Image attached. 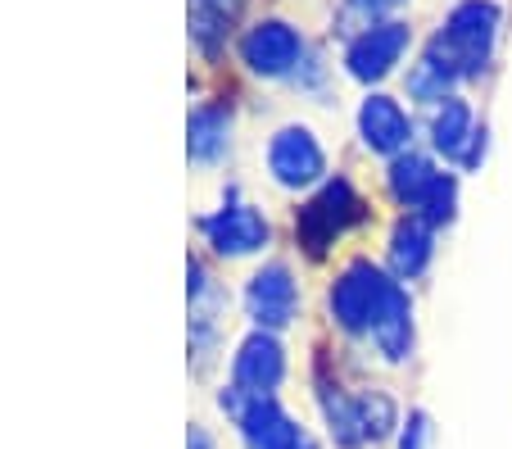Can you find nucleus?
Segmentation results:
<instances>
[{
    "label": "nucleus",
    "instance_id": "obj_1",
    "mask_svg": "<svg viewBox=\"0 0 512 449\" xmlns=\"http://www.w3.org/2000/svg\"><path fill=\"white\" fill-rule=\"evenodd\" d=\"M404 300L399 282H390L377 264L358 259L340 273V282L331 286V313L345 332H377V323L386 318L395 304Z\"/></svg>",
    "mask_w": 512,
    "mask_h": 449
},
{
    "label": "nucleus",
    "instance_id": "obj_2",
    "mask_svg": "<svg viewBox=\"0 0 512 449\" xmlns=\"http://www.w3.org/2000/svg\"><path fill=\"white\" fill-rule=\"evenodd\" d=\"M218 404L236 418V427H241L250 449H318V440L290 418L272 395H245L241 386H232V391H223Z\"/></svg>",
    "mask_w": 512,
    "mask_h": 449
},
{
    "label": "nucleus",
    "instance_id": "obj_3",
    "mask_svg": "<svg viewBox=\"0 0 512 449\" xmlns=\"http://www.w3.org/2000/svg\"><path fill=\"white\" fill-rule=\"evenodd\" d=\"M358 218H363V200L354 196V186L345 182V177H336V182H327L318 191V196L309 200V205L300 209V218H295V232H300L304 250L318 259L322 250H327L331 241H336L345 227H354Z\"/></svg>",
    "mask_w": 512,
    "mask_h": 449
},
{
    "label": "nucleus",
    "instance_id": "obj_4",
    "mask_svg": "<svg viewBox=\"0 0 512 449\" xmlns=\"http://www.w3.org/2000/svg\"><path fill=\"white\" fill-rule=\"evenodd\" d=\"M494 37H499V5L494 0H463L445 23V37L440 46L458 59V69L467 73H481L485 59L494 50Z\"/></svg>",
    "mask_w": 512,
    "mask_h": 449
},
{
    "label": "nucleus",
    "instance_id": "obj_5",
    "mask_svg": "<svg viewBox=\"0 0 512 449\" xmlns=\"http://www.w3.org/2000/svg\"><path fill=\"white\" fill-rule=\"evenodd\" d=\"M268 168L272 177H277L281 186H309L322 177V168H327V155H322L318 137H313L309 127H281L277 137H272L268 146Z\"/></svg>",
    "mask_w": 512,
    "mask_h": 449
},
{
    "label": "nucleus",
    "instance_id": "obj_6",
    "mask_svg": "<svg viewBox=\"0 0 512 449\" xmlns=\"http://www.w3.org/2000/svg\"><path fill=\"white\" fill-rule=\"evenodd\" d=\"M300 50H304L300 32L290 28V23H281V19L254 23L241 41L245 64H250L254 73H263V78H281V73H290L295 64H300Z\"/></svg>",
    "mask_w": 512,
    "mask_h": 449
},
{
    "label": "nucleus",
    "instance_id": "obj_7",
    "mask_svg": "<svg viewBox=\"0 0 512 449\" xmlns=\"http://www.w3.org/2000/svg\"><path fill=\"white\" fill-rule=\"evenodd\" d=\"M404 50H408V23H377V28H368L363 37L349 41L345 69L358 82H377L395 69Z\"/></svg>",
    "mask_w": 512,
    "mask_h": 449
},
{
    "label": "nucleus",
    "instance_id": "obj_8",
    "mask_svg": "<svg viewBox=\"0 0 512 449\" xmlns=\"http://www.w3.org/2000/svg\"><path fill=\"white\" fill-rule=\"evenodd\" d=\"M245 304H250V318L272 332V327H286L295 318V304H300V291H295V277H290L286 264H268L250 277V291H245Z\"/></svg>",
    "mask_w": 512,
    "mask_h": 449
},
{
    "label": "nucleus",
    "instance_id": "obj_9",
    "mask_svg": "<svg viewBox=\"0 0 512 449\" xmlns=\"http://www.w3.org/2000/svg\"><path fill=\"white\" fill-rule=\"evenodd\" d=\"M232 377H236V386H241L245 395H272L277 391L281 377H286V354H281L277 336L254 332L250 341L241 345V354H236Z\"/></svg>",
    "mask_w": 512,
    "mask_h": 449
},
{
    "label": "nucleus",
    "instance_id": "obj_10",
    "mask_svg": "<svg viewBox=\"0 0 512 449\" xmlns=\"http://www.w3.org/2000/svg\"><path fill=\"white\" fill-rule=\"evenodd\" d=\"M204 236L218 254H254L259 245H268V223L250 205H227L204 218Z\"/></svg>",
    "mask_w": 512,
    "mask_h": 449
},
{
    "label": "nucleus",
    "instance_id": "obj_11",
    "mask_svg": "<svg viewBox=\"0 0 512 449\" xmlns=\"http://www.w3.org/2000/svg\"><path fill=\"white\" fill-rule=\"evenodd\" d=\"M358 132L368 141V150L377 155H399L413 137V127H408V114L395 105L390 96H368L363 109H358Z\"/></svg>",
    "mask_w": 512,
    "mask_h": 449
},
{
    "label": "nucleus",
    "instance_id": "obj_12",
    "mask_svg": "<svg viewBox=\"0 0 512 449\" xmlns=\"http://www.w3.org/2000/svg\"><path fill=\"white\" fill-rule=\"evenodd\" d=\"M476 137H481V132L472 127V109H467V100H458V96L440 100V109H435V118H431L435 150H440L445 159H463V164H467Z\"/></svg>",
    "mask_w": 512,
    "mask_h": 449
},
{
    "label": "nucleus",
    "instance_id": "obj_13",
    "mask_svg": "<svg viewBox=\"0 0 512 449\" xmlns=\"http://www.w3.org/2000/svg\"><path fill=\"white\" fill-rule=\"evenodd\" d=\"M458 78H463L458 59L435 41V46L413 64V73H408V91H413L417 100H449V87H454Z\"/></svg>",
    "mask_w": 512,
    "mask_h": 449
},
{
    "label": "nucleus",
    "instance_id": "obj_14",
    "mask_svg": "<svg viewBox=\"0 0 512 449\" xmlns=\"http://www.w3.org/2000/svg\"><path fill=\"white\" fill-rule=\"evenodd\" d=\"M186 132H191V137H186L191 159L213 164V159L227 150V141H232V114H227L223 105H200L191 114V127H186Z\"/></svg>",
    "mask_w": 512,
    "mask_h": 449
},
{
    "label": "nucleus",
    "instance_id": "obj_15",
    "mask_svg": "<svg viewBox=\"0 0 512 449\" xmlns=\"http://www.w3.org/2000/svg\"><path fill=\"white\" fill-rule=\"evenodd\" d=\"M241 5L245 0H191V37L200 41L204 55H218V46L227 41Z\"/></svg>",
    "mask_w": 512,
    "mask_h": 449
},
{
    "label": "nucleus",
    "instance_id": "obj_16",
    "mask_svg": "<svg viewBox=\"0 0 512 449\" xmlns=\"http://www.w3.org/2000/svg\"><path fill=\"white\" fill-rule=\"evenodd\" d=\"M390 264L399 277H417L431 264V223L422 218H404V223L390 232Z\"/></svg>",
    "mask_w": 512,
    "mask_h": 449
},
{
    "label": "nucleus",
    "instance_id": "obj_17",
    "mask_svg": "<svg viewBox=\"0 0 512 449\" xmlns=\"http://www.w3.org/2000/svg\"><path fill=\"white\" fill-rule=\"evenodd\" d=\"M435 168H431V159H422V155H395V164H390V196L399 200V205H408V209H417L426 200V191L435 186Z\"/></svg>",
    "mask_w": 512,
    "mask_h": 449
},
{
    "label": "nucleus",
    "instance_id": "obj_18",
    "mask_svg": "<svg viewBox=\"0 0 512 449\" xmlns=\"http://www.w3.org/2000/svg\"><path fill=\"white\" fill-rule=\"evenodd\" d=\"M372 341H377V350L386 354L390 363H404L408 354H413V309H408V295L377 323Z\"/></svg>",
    "mask_w": 512,
    "mask_h": 449
},
{
    "label": "nucleus",
    "instance_id": "obj_19",
    "mask_svg": "<svg viewBox=\"0 0 512 449\" xmlns=\"http://www.w3.org/2000/svg\"><path fill=\"white\" fill-rule=\"evenodd\" d=\"M358 422H363V440H386L390 431H395V422H399L395 400L381 395V391L363 395V400H358Z\"/></svg>",
    "mask_w": 512,
    "mask_h": 449
},
{
    "label": "nucleus",
    "instance_id": "obj_20",
    "mask_svg": "<svg viewBox=\"0 0 512 449\" xmlns=\"http://www.w3.org/2000/svg\"><path fill=\"white\" fill-rule=\"evenodd\" d=\"M454 200H458V186H454V177H435V186L431 191H426V200L422 205H417V218H422V223H449V218H454Z\"/></svg>",
    "mask_w": 512,
    "mask_h": 449
},
{
    "label": "nucleus",
    "instance_id": "obj_21",
    "mask_svg": "<svg viewBox=\"0 0 512 449\" xmlns=\"http://www.w3.org/2000/svg\"><path fill=\"white\" fill-rule=\"evenodd\" d=\"M399 449H431V418L426 413H408L404 431H399Z\"/></svg>",
    "mask_w": 512,
    "mask_h": 449
},
{
    "label": "nucleus",
    "instance_id": "obj_22",
    "mask_svg": "<svg viewBox=\"0 0 512 449\" xmlns=\"http://www.w3.org/2000/svg\"><path fill=\"white\" fill-rule=\"evenodd\" d=\"M395 5H404V0H349V10H354V14H368V19L395 10Z\"/></svg>",
    "mask_w": 512,
    "mask_h": 449
},
{
    "label": "nucleus",
    "instance_id": "obj_23",
    "mask_svg": "<svg viewBox=\"0 0 512 449\" xmlns=\"http://www.w3.org/2000/svg\"><path fill=\"white\" fill-rule=\"evenodd\" d=\"M186 449H213L209 431H204V427H191V436H186Z\"/></svg>",
    "mask_w": 512,
    "mask_h": 449
}]
</instances>
